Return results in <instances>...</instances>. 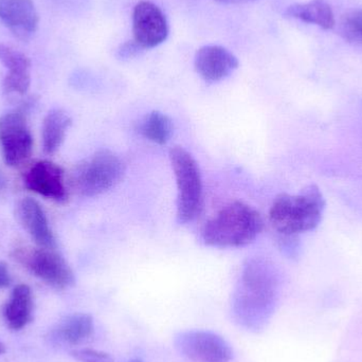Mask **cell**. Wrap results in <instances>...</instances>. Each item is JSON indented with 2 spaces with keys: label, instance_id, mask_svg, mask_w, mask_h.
<instances>
[{
  "label": "cell",
  "instance_id": "cell-1",
  "mask_svg": "<svg viewBox=\"0 0 362 362\" xmlns=\"http://www.w3.org/2000/svg\"><path fill=\"white\" fill-rule=\"evenodd\" d=\"M278 295L279 281L274 268L262 259H251L243 268L234 291V320L247 331H261L276 310Z\"/></svg>",
  "mask_w": 362,
  "mask_h": 362
},
{
  "label": "cell",
  "instance_id": "cell-2",
  "mask_svg": "<svg viewBox=\"0 0 362 362\" xmlns=\"http://www.w3.org/2000/svg\"><path fill=\"white\" fill-rule=\"evenodd\" d=\"M263 227V218L255 209L244 202H232L204 225L202 240L217 248L246 246L257 238Z\"/></svg>",
  "mask_w": 362,
  "mask_h": 362
},
{
  "label": "cell",
  "instance_id": "cell-3",
  "mask_svg": "<svg viewBox=\"0 0 362 362\" xmlns=\"http://www.w3.org/2000/svg\"><path fill=\"white\" fill-rule=\"evenodd\" d=\"M325 209V200L319 187L308 185L297 195H279L270 208V223L282 235H297L316 229Z\"/></svg>",
  "mask_w": 362,
  "mask_h": 362
},
{
  "label": "cell",
  "instance_id": "cell-4",
  "mask_svg": "<svg viewBox=\"0 0 362 362\" xmlns=\"http://www.w3.org/2000/svg\"><path fill=\"white\" fill-rule=\"evenodd\" d=\"M125 167L118 155L110 150H100L85 159L74 170L72 185L83 196H98L120 182Z\"/></svg>",
  "mask_w": 362,
  "mask_h": 362
},
{
  "label": "cell",
  "instance_id": "cell-5",
  "mask_svg": "<svg viewBox=\"0 0 362 362\" xmlns=\"http://www.w3.org/2000/svg\"><path fill=\"white\" fill-rule=\"evenodd\" d=\"M172 168L177 185V221H193L202 206V180L195 159L185 148L175 146L170 151Z\"/></svg>",
  "mask_w": 362,
  "mask_h": 362
},
{
  "label": "cell",
  "instance_id": "cell-6",
  "mask_svg": "<svg viewBox=\"0 0 362 362\" xmlns=\"http://www.w3.org/2000/svg\"><path fill=\"white\" fill-rule=\"evenodd\" d=\"M13 257L32 274L55 288L65 289L74 284L71 268L54 249L17 248Z\"/></svg>",
  "mask_w": 362,
  "mask_h": 362
},
{
  "label": "cell",
  "instance_id": "cell-7",
  "mask_svg": "<svg viewBox=\"0 0 362 362\" xmlns=\"http://www.w3.org/2000/svg\"><path fill=\"white\" fill-rule=\"evenodd\" d=\"M178 352L193 362H230L233 351L227 340L210 331L180 332L174 338Z\"/></svg>",
  "mask_w": 362,
  "mask_h": 362
},
{
  "label": "cell",
  "instance_id": "cell-8",
  "mask_svg": "<svg viewBox=\"0 0 362 362\" xmlns=\"http://www.w3.org/2000/svg\"><path fill=\"white\" fill-rule=\"evenodd\" d=\"M0 146L4 161L10 167H16L30 158L33 138L23 112L14 110L0 117Z\"/></svg>",
  "mask_w": 362,
  "mask_h": 362
},
{
  "label": "cell",
  "instance_id": "cell-9",
  "mask_svg": "<svg viewBox=\"0 0 362 362\" xmlns=\"http://www.w3.org/2000/svg\"><path fill=\"white\" fill-rule=\"evenodd\" d=\"M134 40L142 49L163 44L169 35V23L160 8L148 0L138 2L133 12Z\"/></svg>",
  "mask_w": 362,
  "mask_h": 362
},
{
  "label": "cell",
  "instance_id": "cell-10",
  "mask_svg": "<svg viewBox=\"0 0 362 362\" xmlns=\"http://www.w3.org/2000/svg\"><path fill=\"white\" fill-rule=\"evenodd\" d=\"M23 185L30 191L57 202H63L67 196L64 171L52 161L34 163L23 175Z\"/></svg>",
  "mask_w": 362,
  "mask_h": 362
},
{
  "label": "cell",
  "instance_id": "cell-11",
  "mask_svg": "<svg viewBox=\"0 0 362 362\" xmlns=\"http://www.w3.org/2000/svg\"><path fill=\"white\" fill-rule=\"evenodd\" d=\"M238 59L231 51L218 45H208L198 49L195 55L197 74L208 83H216L228 78L238 69Z\"/></svg>",
  "mask_w": 362,
  "mask_h": 362
},
{
  "label": "cell",
  "instance_id": "cell-12",
  "mask_svg": "<svg viewBox=\"0 0 362 362\" xmlns=\"http://www.w3.org/2000/svg\"><path fill=\"white\" fill-rule=\"evenodd\" d=\"M0 21L21 40L37 30L40 17L32 0H0Z\"/></svg>",
  "mask_w": 362,
  "mask_h": 362
},
{
  "label": "cell",
  "instance_id": "cell-13",
  "mask_svg": "<svg viewBox=\"0 0 362 362\" xmlns=\"http://www.w3.org/2000/svg\"><path fill=\"white\" fill-rule=\"evenodd\" d=\"M17 217L23 229L40 248L54 249L55 238L46 213L33 198L25 197L17 204Z\"/></svg>",
  "mask_w": 362,
  "mask_h": 362
},
{
  "label": "cell",
  "instance_id": "cell-14",
  "mask_svg": "<svg viewBox=\"0 0 362 362\" xmlns=\"http://www.w3.org/2000/svg\"><path fill=\"white\" fill-rule=\"evenodd\" d=\"M0 62L8 70L4 80V90L8 95H25L31 84V61L25 53L0 44Z\"/></svg>",
  "mask_w": 362,
  "mask_h": 362
},
{
  "label": "cell",
  "instance_id": "cell-15",
  "mask_svg": "<svg viewBox=\"0 0 362 362\" xmlns=\"http://www.w3.org/2000/svg\"><path fill=\"white\" fill-rule=\"evenodd\" d=\"M33 298L28 285H17L4 308V318L13 331H19L31 322Z\"/></svg>",
  "mask_w": 362,
  "mask_h": 362
},
{
  "label": "cell",
  "instance_id": "cell-16",
  "mask_svg": "<svg viewBox=\"0 0 362 362\" xmlns=\"http://www.w3.org/2000/svg\"><path fill=\"white\" fill-rule=\"evenodd\" d=\"M284 16L312 23L325 30H332L336 25L333 8L323 0L291 4L285 10Z\"/></svg>",
  "mask_w": 362,
  "mask_h": 362
},
{
  "label": "cell",
  "instance_id": "cell-17",
  "mask_svg": "<svg viewBox=\"0 0 362 362\" xmlns=\"http://www.w3.org/2000/svg\"><path fill=\"white\" fill-rule=\"evenodd\" d=\"M95 321L89 314L76 313L66 317L55 329V336L59 341L69 346H78L93 337Z\"/></svg>",
  "mask_w": 362,
  "mask_h": 362
},
{
  "label": "cell",
  "instance_id": "cell-18",
  "mask_svg": "<svg viewBox=\"0 0 362 362\" xmlns=\"http://www.w3.org/2000/svg\"><path fill=\"white\" fill-rule=\"evenodd\" d=\"M71 123L69 115L62 110H51L45 117L42 139V148L46 154H53L59 150Z\"/></svg>",
  "mask_w": 362,
  "mask_h": 362
},
{
  "label": "cell",
  "instance_id": "cell-19",
  "mask_svg": "<svg viewBox=\"0 0 362 362\" xmlns=\"http://www.w3.org/2000/svg\"><path fill=\"white\" fill-rule=\"evenodd\" d=\"M173 123L167 115L152 112L139 125V133L146 139L159 146H165L173 134Z\"/></svg>",
  "mask_w": 362,
  "mask_h": 362
},
{
  "label": "cell",
  "instance_id": "cell-20",
  "mask_svg": "<svg viewBox=\"0 0 362 362\" xmlns=\"http://www.w3.org/2000/svg\"><path fill=\"white\" fill-rule=\"evenodd\" d=\"M340 33L344 40L362 45V10H353L342 16Z\"/></svg>",
  "mask_w": 362,
  "mask_h": 362
},
{
  "label": "cell",
  "instance_id": "cell-21",
  "mask_svg": "<svg viewBox=\"0 0 362 362\" xmlns=\"http://www.w3.org/2000/svg\"><path fill=\"white\" fill-rule=\"evenodd\" d=\"M71 356L78 362H115L108 353L93 349H78L72 351Z\"/></svg>",
  "mask_w": 362,
  "mask_h": 362
},
{
  "label": "cell",
  "instance_id": "cell-22",
  "mask_svg": "<svg viewBox=\"0 0 362 362\" xmlns=\"http://www.w3.org/2000/svg\"><path fill=\"white\" fill-rule=\"evenodd\" d=\"M144 50L135 40H129L121 45L120 48L118 49V57L120 59H132L139 54L140 51Z\"/></svg>",
  "mask_w": 362,
  "mask_h": 362
},
{
  "label": "cell",
  "instance_id": "cell-23",
  "mask_svg": "<svg viewBox=\"0 0 362 362\" xmlns=\"http://www.w3.org/2000/svg\"><path fill=\"white\" fill-rule=\"evenodd\" d=\"M11 283L10 272H8V267L6 264L0 262V288L8 287Z\"/></svg>",
  "mask_w": 362,
  "mask_h": 362
},
{
  "label": "cell",
  "instance_id": "cell-24",
  "mask_svg": "<svg viewBox=\"0 0 362 362\" xmlns=\"http://www.w3.org/2000/svg\"><path fill=\"white\" fill-rule=\"evenodd\" d=\"M216 1L223 2V4H247V2L255 1V0H216Z\"/></svg>",
  "mask_w": 362,
  "mask_h": 362
},
{
  "label": "cell",
  "instance_id": "cell-25",
  "mask_svg": "<svg viewBox=\"0 0 362 362\" xmlns=\"http://www.w3.org/2000/svg\"><path fill=\"white\" fill-rule=\"evenodd\" d=\"M6 177H4V173H2L1 171H0V192L2 191V189L6 187Z\"/></svg>",
  "mask_w": 362,
  "mask_h": 362
},
{
  "label": "cell",
  "instance_id": "cell-26",
  "mask_svg": "<svg viewBox=\"0 0 362 362\" xmlns=\"http://www.w3.org/2000/svg\"><path fill=\"white\" fill-rule=\"evenodd\" d=\"M4 353H6V346L0 342V355L4 354Z\"/></svg>",
  "mask_w": 362,
  "mask_h": 362
},
{
  "label": "cell",
  "instance_id": "cell-27",
  "mask_svg": "<svg viewBox=\"0 0 362 362\" xmlns=\"http://www.w3.org/2000/svg\"><path fill=\"white\" fill-rule=\"evenodd\" d=\"M127 362H144L140 358H134L131 359V361H127Z\"/></svg>",
  "mask_w": 362,
  "mask_h": 362
}]
</instances>
